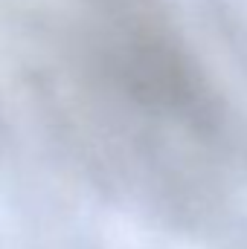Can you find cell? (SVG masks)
Listing matches in <instances>:
<instances>
[{
    "label": "cell",
    "instance_id": "cell-1",
    "mask_svg": "<svg viewBox=\"0 0 247 249\" xmlns=\"http://www.w3.org/2000/svg\"><path fill=\"white\" fill-rule=\"evenodd\" d=\"M79 72L140 148L221 157L230 127L218 96L151 0H82Z\"/></svg>",
    "mask_w": 247,
    "mask_h": 249
}]
</instances>
